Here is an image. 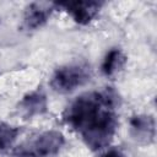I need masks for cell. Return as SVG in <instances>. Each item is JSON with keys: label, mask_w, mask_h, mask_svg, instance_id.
I'll use <instances>...</instances> for the list:
<instances>
[{"label": "cell", "mask_w": 157, "mask_h": 157, "mask_svg": "<svg viewBox=\"0 0 157 157\" xmlns=\"http://www.w3.org/2000/svg\"><path fill=\"white\" fill-rule=\"evenodd\" d=\"M99 157H121V155H120V152L118 150L112 148V150H108L104 153H102Z\"/></svg>", "instance_id": "obj_10"}, {"label": "cell", "mask_w": 157, "mask_h": 157, "mask_svg": "<svg viewBox=\"0 0 157 157\" xmlns=\"http://www.w3.org/2000/svg\"><path fill=\"white\" fill-rule=\"evenodd\" d=\"M47 105L45 94L42 91H33L22 98L20 102V110L25 117L31 118L43 114L47 110Z\"/></svg>", "instance_id": "obj_7"}, {"label": "cell", "mask_w": 157, "mask_h": 157, "mask_svg": "<svg viewBox=\"0 0 157 157\" xmlns=\"http://www.w3.org/2000/svg\"><path fill=\"white\" fill-rule=\"evenodd\" d=\"M55 7L64 9L67 13L71 15L74 21L78 25H88L99 12L101 7L103 6L102 1H83V0H75V1H60L54 2Z\"/></svg>", "instance_id": "obj_4"}, {"label": "cell", "mask_w": 157, "mask_h": 157, "mask_svg": "<svg viewBox=\"0 0 157 157\" xmlns=\"http://www.w3.org/2000/svg\"><path fill=\"white\" fill-rule=\"evenodd\" d=\"M119 94L113 87L85 92L65 109L63 118L92 151L110 145L118 129Z\"/></svg>", "instance_id": "obj_1"}, {"label": "cell", "mask_w": 157, "mask_h": 157, "mask_svg": "<svg viewBox=\"0 0 157 157\" xmlns=\"http://www.w3.org/2000/svg\"><path fill=\"white\" fill-rule=\"evenodd\" d=\"M91 78V67L85 63L66 64L56 69L50 78V87L59 93H70L87 83Z\"/></svg>", "instance_id": "obj_3"}, {"label": "cell", "mask_w": 157, "mask_h": 157, "mask_svg": "<svg viewBox=\"0 0 157 157\" xmlns=\"http://www.w3.org/2000/svg\"><path fill=\"white\" fill-rule=\"evenodd\" d=\"M64 144L65 139L60 131L48 130L18 145L11 157H52L61 150Z\"/></svg>", "instance_id": "obj_2"}, {"label": "cell", "mask_w": 157, "mask_h": 157, "mask_svg": "<svg viewBox=\"0 0 157 157\" xmlns=\"http://www.w3.org/2000/svg\"><path fill=\"white\" fill-rule=\"evenodd\" d=\"M130 130L132 136L144 142H152L156 135V124L152 115L139 114L130 119Z\"/></svg>", "instance_id": "obj_6"}, {"label": "cell", "mask_w": 157, "mask_h": 157, "mask_svg": "<svg viewBox=\"0 0 157 157\" xmlns=\"http://www.w3.org/2000/svg\"><path fill=\"white\" fill-rule=\"evenodd\" d=\"M125 55L124 53L118 49V48H113L110 49L104 59H103V63H102V72L105 75V76H112L114 75L115 72H118L125 64Z\"/></svg>", "instance_id": "obj_8"}, {"label": "cell", "mask_w": 157, "mask_h": 157, "mask_svg": "<svg viewBox=\"0 0 157 157\" xmlns=\"http://www.w3.org/2000/svg\"><path fill=\"white\" fill-rule=\"evenodd\" d=\"M53 10H55L54 2H32L26 7L23 16V26L29 29H37L42 27L50 17Z\"/></svg>", "instance_id": "obj_5"}, {"label": "cell", "mask_w": 157, "mask_h": 157, "mask_svg": "<svg viewBox=\"0 0 157 157\" xmlns=\"http://www.w3.org/2000/svg\"><path fill=\"white\" fill-rule=\"evenodd\" d=\"M18 132H20L18 128L0 121V151L11 147L16 141Z\"/></svg>", "instance_id": "obj_9"}]
</instances>
